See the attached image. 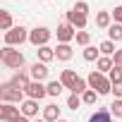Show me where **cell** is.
Wrapping results in <instances>:
<instances>
[{"mask_svg":"<svg viewBox=\"0 0 122 122\" xmlns=\"http://www.w3.org/2000/svg\"><path fill=\"white\" fill-rule=\"evenodd\" d=\"M22 96H24V91H19L10 81H5L0 86V98H3V103H22Z\"/></svg>","mask_w":122,"mask_h":122,"instance_id":"obj_4","label":"cell"},{"mask_svg":"<svg viewBox=\"0 0 122 122\" xmlns=\"http://www.w3.org/2000/svg\"><path fill=\"white\" fill-rule=\"evenodd\" d=\"M29 77H31V74H26V72H17V74L10 79V84H12V86H17L19 91H26V89H29V84H31V81H29Z\"/></svg>","mask_w":122,"mask_h":122,"instance_id":"obj_10","label":"cell"},{"mask_svg":"<svg viewBox=\"0 0 122 122\" xmlns=\"http://www.w3.org/2000/svg\"><path fill=\"white\" fill-rule=\"evenodd\" d=\"M98 50H101L103 55H108V57H110V55H115V41H110V38H108V41H103V43L98 46Z\"/></svg>","mask_w":122,"mask_h":122,"instance_id":"obj_21","label":"cell"},{"mask_svg":"<svg viewBox=\"0 0 122 122\" xmlns=\"http://www.w3.org/2000/svg\"><path fill=\"white\" fill-rule=\"evenodd\" d=\"M96 98H98V93H96L93 89H89V91H86V93L81 96V101H84L86 105H93V103H96Z\"/></svg>","mask_w":122,"mask_h":122,"instance_id":"obj_29","label":"cell"},{"mask_svg":"<svg viewBox=\"0 0 122 122\" xmlns=\"http://www.w3.org/2000/svg\"><path fill=\"white\" fill-rule=\"evenodd\" d=\"M0 29H3L5 34L12 29V15H10L7 10H0Z\"/></svg>","mask_w":122,"mask_h":122,"instance_id":"obj_17","label":"cell"},{"mask_svg":"<svg viewBox=\"0 0 122 122\" xmlns=\"http://www.w3.org/2000/svg\"><path fill=\"white\" fill-rule=\"evenodd\" d=\"M112 17H115V24H122V5H120V7H115Z\"/></svg>","mask_w":122,"mask_h":122,"instance_id":"obj_34","label":"cell"},{"mask_svg":"<svg viewBox=\"0 0 122 122\" xmlns=\"http://www.w3.org/2000/svg\"><path fill=\"white\" fill-rule=\"evenodd\" d=\"M89 41H91V34H89V31H77V43H79V46H84V48H86V46H89Z\"/></svg>","mask_w":122,"mask_h":122,"instance_id":"obj_28","label":"cell"},{"mask_svg":"<svg viewBox=\"0 0 122 122\" xmlns=\"http://www.w3.org/2000/svg\"><path fill=\"white\" fill-rule=\"evenodd\" d=\"M22 115H24V117H36V115H38V101L26 98V101L22 103Z\"/></svg>","mask_w":122,"mask_h":122,"instance_id":"obj_12","label":"cell"},{"mask_svg":"<svg viewBox=\"0 0 122 122\" xmlns=\"http://www.w3.org/2000/svg\"><path fill=\"white\" fill-rule=\"evenodd\" d=\"M110 93H115V98H122V81H115Z\"/></svg>","mask_w":122,"mask_h":122,"instance_id":"obj_33","label":"cell"},{"mask_svg":"<svg viewBox=\"0 0 122 122\" xmlns=\"http://www.w3.org/2000/svg\"><path fill=\"white\" fill-rule=\"evenodd\" d=\"M112 65L122 70V48H120V50H115V55H112Z\"/></svg>","mask_w":122,"mask_h":122,"instance_id":"obj_32","label":"cell"},{"mask_svg":"<svg viewBox=\"0 0 122 122\" xmlns=\"http://www.w3.org/2000/svg\"><path fill=\"white\" fill-rule=\"evenodd\" d=\"M86 81H89V89H93L98 96H103V93H110V91H112V81H110L105 74H101L98 70H93V72L89 74V79H86Z\"/></svg>","mask_w":122,"mask_h":122,"instance_id":"obj_1","label":"cell"},{"mask_svg":"<svg viewBox=\"0 0 122 122\" xmlns=\"http://www.w3.org/2000/svg\"><path fill=\"white\" fill-rule=\"evenodd\" d=\"M57 122H67V120H62V117H60V120H57Z\"/></svg>","mask_w":122,"mask_h":122,"instance_id":"obj_37","label":"cell"},{"mask_svg":"<svg viewBox=\"0 0 122 122\" xmlns=\"http://www.w3.org/2000/svg\"><path fill=\"white\" fill-rule=\"evenodd\" d=\"M29 74H31L34 81H43V79L48 77V67H46V62H34L31 70H29Z\"/></svg>","mask_w":122,"mask_h":122,"instance_id":"obj_9","label":"cell"},{"mask_svg":"<svg viewBox=\"0 0 122 122\" xmlns=\"http://www.w3.org/2000/svg\"><path fill=\"white\" fill-rule=\"evenodd\" d=\"M110 12H98L96 15V26H101V29H110Z\"/></svg>","mask_w":122,"mask_h":122,"instance_id":"obj_19","label":"cell"},{"mask_svg":"<svg viewBox=\"0 0 122 122\" xmlns=\"http://www.w3.org/2000/svg\"><path fill=\"white\" fill-rule=\"evenodd\" d=\"M36 53H38V60H41V62H50V60H55V48H50V46H43V48H38Z\"/></svg>","mask_w":122,"mask_h":122,"instance_id":"obj_16","label":"cell"},{"mask_svg":"<svg viewBox=\"0 0 122 122\" xmlns=\"http://www.w3.org/2000/svg\"><path fill=\"white\" fill-rule=\"evenodd\" d=\"M62 81H50L48 84V96H60V93H62Z\"/></svg>","mask_w":122,"mask_h":122,"instance_id":"obj_25","label":"cell"},{"mask_svg":"<svg viewBox=\"0 0 122 122\" xmlns=\"http://www.w3.org/2000/svg\"><path fill=\"white\" fill-rule=\"evenodd\" d=\"M24 41H29V34H26V29L24 26H12L7 34H5V43L7 46H22Z\"/></svg>","mask_w":122,"mask_h":122,"instance_id":"obj_5","label":"cell"},{"mask_svg":"<svg viewBox=\"0 0 122 122\" xmlns=\"http://www.w3.org/2000/svg\"><path fill=\"white\" fill-rule=\"evenodd\" d=\"M96 67H98L101 74H103V72H110V70H112V57H108V55L98 57V60H96Z\"/></svg>","mask_w":122,"mask_h":122,"instance_id":"obj_18","label":"cell"},{"mask_svg":"<svg viewBox=\"0 0 122 122\" xmlns=\"http://www.w3.org/2000/svg\"><path fill=\"white\" fill-rule=\"evenodd\" d=\"M24 93H26L29 98H34V101H41L43 96H48V86H43V81H31Z\"/></svg>","mask_w":122,"mask_h":122,"instance_id":"obj_7","label":"cell"},{"mask_svg":"<svg viewBox=\"0 0 122 122\" xmlns=\"http://www.w3.org/2000/svg\"><path fill=\"white\" fill-rule=\"evenodd\" d=\"M98 53L101 50H96L93 46H86L84 48V60H86V62H93V60H98Z\"/></svg>","mask_w":122,"mask_h":122,"instance_id":"obj_24","label":"cell"},{"mask_svg":"<svg viewBox=\"0 0 122 122\" xmlns=\"http://www.w3.org/2000/svg\"><path fill=\"white\" fill-rule=\"evenodd\" d=\"M89 122H112V117H110L108 110H96V112L89 117Z\"/></svg>","mask_w":122,"mask_h":122,"instance_id":"obj_20","label":"cell"},{"mask_svg":"<svg viewBox=\"0 0 122 122\" xmlns=\"http://www.w3.org/2000/svg\"><path fill=\"white\" fill-rule=\"evenodd\" d=\"M50 29H46V26H36V29H31L29 31V43L31 46H36V48H43V46H48V41H50Z\"/></svg>","mask_w":122,"mask_h":122,"instance_id":"obj_3","label":"cell"},{"mask_svg":"<svg viewBox=\"0 0 122 122\" xmlns=\"http://www.w3.org/2000/svg\"><path fill=\"white\" fill-rule=\"evenodd\" d=\"M86 91H89V81L79 77V79H77V84H74V89H72V93H77V96H84Z\"/></svg>","mask_w":122,"mask_h":122,"instance_id":"obj_22","label":"cell"},{"mask_svg":"<svg viewBox=\"0 0 122 122\" xmlns=\"http://www.w3.org/2000/svg\"><path fill=\"white\" fill-rule=\"evenodd\" d=\"M55 36H57L60 43H70L72 38H77V31H74V26H72L70 22H65V24H60V26H57Z\"/></svg>","mask_w":122,"mask_h":122,"instance_id":"obj_6","label":"cell"},{"mask_svg":"<svg viewBox=\"0 0 122 122\" xmlns=\"http://www.w3.org/2000/svg\"><path fill=\"white\" fill-rule=\"evenodd\" d=\"M81 103H84V101H81V96H77V93H72V96L67 98V108H70V110H77Z\"/></svg>","mask_w":122,"mask_h":122,"instance_id":"obj_26","label":"cell"},{"mask_svg":"<svg viewBox=\"0 0 122 122\" xmlns=\"http://www.w3.org/2000/svg\"><path fill=\"white\" fill-rule=\"evenodd\" d=\"M67 22H70L74 29H84V26H86V17H84V15H79V12H74V10H70V12H67Z\"/></svg>","mask_w":122,"mask_h":122,"instance_id":"obj_14","label":"cell"},{"mask_svg":"<svg viewBox=\"0 0 122 122\" xmlns=\"http://www.w3.org/2000/svg\"><path fill=\"white\" fill-rule=\"evenodd\" d=\"M43 120L46 122H57L60 120V108L57 105H46L43 108Z\"/></svg>","mask_w":122,"mask_h":122,"instance_id":"obj_15","label":"cell"},{"mask_svg":"<svg viewBox=\"0 0 122 122\" xmlns=\"http://www.w3.org/2000/svg\"><path fill=\"white\" fill-rule=\"evenodd\" d=\"M77 79H79V77H77V72H74V70H62V74H60V81H62V86H65V89H70V91L74 89Z\"/></svg>","mask_w":122,"mask_h":122,"instance_id":"obj_11","label":"cell"},{"mask_svg":"<svg viewBox=\"0 0 122 122\" xmlns=\"http://www.w3.org/2000/svg\"><path fill=\"white\" fill-rule=\"evenodd\" d=\"M0 60H3V65H7L12 70H19L24 65V55L19 50H15L12 46H5L3 50H0Z\"/></svg>","mask_w":122,"mask_h":122,"instance_id":"obj_2","label":"cell"},{"mask_svg":"<svg viewBox=\"0 0 122 122\" xmlns=\"http://www.w3.org/2000/svg\"><path fill=\"white\" fill-rule=\"evenodd\" d=\"M22 112H19V108H15V103H3V105H0V120H3V122H12Z\"/></svg>","mask_w":122,"mask_h":122,"instance_id":"obj_8","label":"cell"},{"mask_svg":"<svg viewBox=\"0 0 122 122\" xmlns=\"http://www.w3.org/2000/svg\"><path fill=\"white\" fill-rule=\"evenodd\" d=\"M108 36H110V41H122V24H110Z\"/></svg>","mask_w":122,"mask_h":122,"instance_id":"obj_23","label":"cell"},{"mask_svg":"<svg viewBox=\"0 0 122 122\" xmlns=\"http://www.w3.org/2000/svg\"><path fill=\"white\" fill-rule=\"evenodd\" d=\"M108 79H110L112 84H115V81H122V70L112 65V70H110V77H108Z\"/></svg>","mask_w":122,"mask_h":122,"instance_id":"obj_31","label":"cell"},{"mask_svg":"<svg viewBox=\"0 0 122 122\" xmlns=\"http://www.w3.org/2000/svg\"><path fill=\"white\" fill-rule=\"evenodd\" d=\"M110 115L122 117V98H115V101H112V105H110Z\"/></svg>","mask_w":122,"mask_h":122,"instance_id":"obj_27","label":"cell"},{"mask_svg":"<svg viewBox=\"0 0 122 122\" xmlns=\"http://www.w3.org/2000/svg\"><path fill=\"white\" fill-rule=\"evenodd\" d=\"M72 55H74V53H72V46H70V43H60V46L55 48V57H57V60H62V62L72 60Z\"/></svg>","mask_w":122,"mask_h":122,"instance_id":"obj_13","label":"cell"},{"mask_svg":"<svg viewBox=\"0 0 122 122\" xmlns=\"http://www.w3.org/2000/svg\"><path fill=\"white\" fill-rule=\"evenodd\" d=\"M34 122H46V120H43V117H41V120H34Z\"/></svg>","mask_w":122,"mask_h":122,"instance_id":"obj_36","label":"cell"},{"mask_svg":"<svg viewBox=\"0 0 122 122\" xmlns=\"http://www.w3.org/2000/svg\"><path fill=\"white\" fill-rule=\"evenodd\" d=\"M74 12H79V15H89V3H84V0H79V3H74V7H72Z\"/></svg>","mask_w":122,"mask_h":122,"instance_id":"obj_30","label":"cell"},{"mask_svg":"<svg viewBox=\"0 0 122 122\" xmlns=\"http://www.w3.org/2000/svg\"><path fill=\"white\" fill-rule=\"evenodd\" d=\"M12 122H29V117H24V115H19L17 120H12Z\"/></svg>","mask_w":122,"mask_h":122,"instance_id":"obj_35","label":"cell"}]
</instances>
